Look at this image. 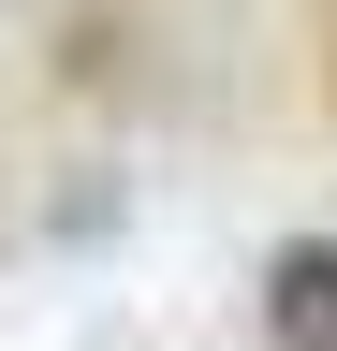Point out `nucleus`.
<instances>
[{"label":"nucleus","mask_w":337,"mask_h":351,"mask_svg":"<svg viewBox=\"0 0 337 351\" xmlns=\"http://www.w3.org/2000/svg\"><path fill=\"white\" fill-rule=\"evenodd\" d=\"M264 337L279 351H337V234H279L264 249Z\"/></svg>","instance_id":"f257e3e1"}]
</instances>
